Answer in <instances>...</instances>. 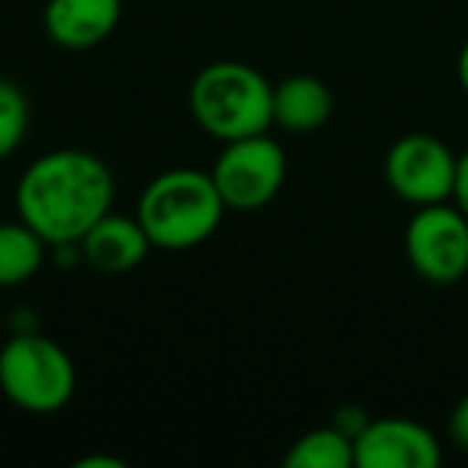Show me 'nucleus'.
<instances>
[{"label":"nucleus","mask_w":468,"mask_h":468,"mask_svg":"<svg viewBox=\"0 0 468 468\" xmlns=\"http://www.w3.org/2000/svg\"><path fill=\"white\" fill-rule=\"evenodd\" d=\"M116 183L97 154L58 148L36 157L16 183V212L48 248L80 244L112 208Z\"/></svg>","instance_id":"obj_1"},{"label":"nucleus","mask_w":468,"mask_h":468,"mask_svg":"<svg viewBox=\"0 0 468 468\" xmlns=\"http://www.w3.org/2000/svg\"><path fill=\"white\" fill-rule=\"evenodd\" d=\"M228 206L212 174L176 167L154 176L138 196L135 218L142 221L151 248L193 250L218 231Z\"/></svg>","instance_id":"obj_2"},{"label":"nucleus","mask_w":468,"mask_h":468,"mask_svg":"<svg viewBox=\"0 0 468 468\" xmlns=\"http://www.w3.org/2000/svg\"><path fill=\"white\" fill-rule=\"evenodd\" d=\"M189 112L221 144L261 135L273 125V84L244 61H212L189 84Z\"/></svg>","instance_id":"obj_3"},{"label":"nucleus","mask_w":468,"mask_h":468,"mask_svg":"<svg viewBox=\"0 0 468 468\" xmlns=\"http://www.w3.org/2000/svg\"><path fill=\"white\" fill-rule=\"evenodd\" d=\"M78 372L65 346L39 331L14 334L0 346V391L29 414H55L74 398Z\"/></svg>","instance_id":"obj_4"},{"label":"nucleus","mask_w":468,"mask_h":468,"mask_svg":"<svg viewBox=\"0 0 468 468\" xmlns=\"http://www.w3.org/2000/svg\"><path fill=\"white\" fill-rule=\"evenodd\" d=\"M231 212H257L280 196L286 183V151L267 132L225 142L208 170Z\"/></svg>","instance_id":"obj_5"},{"label":"nucleus","mask_w":468,"mask_h":468,"mask_svg":"<svg viewBox=\"0 0 468 468\" xmlns=\"http://www.w3.org/2000/svg\"><path fill=\"white\" fill-rule=\"evenodd\" d=\"M404 250L414 273L427 282H459L468 273V215L455 202L420 206L408 221Z\"/></svg>","instance_id":"obj_6"},{"label":"nucleus","mask_w":468,"mask_h":468,"mask_svg":"<svg viewBox=\"0 0 468 468\" xmlns=\"http://www.w3.org/2000/svg\"><path fill=\"white\" fill-rule=\"evenodd\" d=\"M455 167H459V157L446 142L427 132H410L391 144L385 157V180L391 193L420 208L452 199Z\"/></svg>","instance_id":"obj_7"},{"label":"nucleus","mask_w":468,"mask_h":468,"mask_svg":"<svg viewBox=\"0 0 468 468\" xmlns=\"http://www.w3.org/2000/svg\"><path fill=\"white\" fill-rule=\"evenodd\" d=\"M353 452L359 468H436L442 459L440 440L408 417L369 420L353 440Z\"/></svg>","instance_id":"obj_8"},{"label":"nucleus","mask_w":468,"mask_h":468,"mask_svg":"<svg viewBox=\"0 0 468 468\" xmlns=\"http://www.w3.org/2000/svg\"><path fill=\"white\" fill-rule=\"evenodd\" d=\"M122 20V0H48L46 33L55 46L84 52L116 33Z\"/></svg>","instance_id":"obj_9"},{"label":"nucleus","mask_w":468,"mask_h":468,"mask_svg":"<svg viewBox=\"0 0 468 468\" xmlns=\"http://www.w3.org/2000/svg\"><path fill=\"white\" fill-rule=\"evenodd\" d=\"M80 257L100 273H129V270L142 267L144 257L151 250L148 234H144L142 221L125 218V215L110 212L80 238L78 244Z\"/></svg>","instance_id":"obj_10"},{"label":"nucleus","mask_w":468,"mask_h":468,"mask_svg":"<svg viewBox=\"0 0 468 468\" xmlns=\"http://www.w3.org/2000/svg\"><path fill=\"white\" fill-rule=\"evenodd\" d=\"M334 112V93L327 84L312 74H292V78L273 84V125L308 135L318 132Z\"/></svg>","instance_id":"obj_11"},{"label":"nucleus","mask_w":468,"mask_h":468,"mask_svg":"<svg viewBox=\"0 0 468 468\" xmlns=\"http://www.w3.org/2000/svg\"><path fill=\"white\" fill-rule=\"evenodd\" d=\"M52 250L27 221H0V289L33 280Z\"/></svg>","instance_id":"obj_12"},{"label":"nucleus","mask_w":468,"mask_h":468,"mask_svg":"<svg viewBox=\"0 0 468 468\" xmlns=\"http://www.w3.org/2000/svg\"><path fill=\"white\" fill-rule=\"evenodd\" d=\"M282 462H286L289 468H350V465H356L353 436H346L337 423L308 430L305 436H299V440L289 446Z\"/></svg>","instance_id":"obj_13"},{"label":"nucleus","mask_w":468,"mask_h":468,"mask_svg":"<svg viewBox=\"0 0 468 468\" xmlns=\"http://www.w3.org/2000/svg\"><path fill=\"white\" fill-rule=\"evenodd\" d=\"M29 129V100L14 80L0 78V161L10 157Z\"/></svg>","instance_id":"obj_14"},{"label":"nucleus","mask_w":468,"mask_h":468,"mask_svg":"<svg viewBox=\"0 0 468 468\" xmlns=\"http://www.w3.org/2000/svg\"><path fill=\"white\" fill-rule=\"evenodd\" d=\"M449 433H452L455 446L468 452V391L462 395V401L452 408V417H449Z\"/></svg>","instance_id":"obj_15"},{"label":"nucleus","mask_w":468,"mask_h":468,"mask_svg":"<svg viewBox=\"0 0 468 468\" xmlns=\"http://www.w3.org/2000/svg\"><path fill=\"white\" fill-rule=\"evenodd\" d=\"M452 202L468 215V148L459 154V167H455V189H452Z\"/></svg>","instance_id":"obj_16"},{"label":"nucleus","mask_w":468,"mask_h":468,"mask_svg":"<svg viewBox=\"0 0 468 468\" xmlns=\"http://www.w3.org/2000/svg\"><path fill=\"white\" fill-rule=\"evenodd\" d=\"M455 71H459V84H462V90L468 93V42L462 46V52H459V65H455Z\"/></svg>","instance_id":"obj_17"},{"label":"nucleus","mask_w":468,"mask_h":468,"mask_svg":"<svg viewBox=\"0 0 468 468\" xmlns=\"http://www.w3.org/2000/svg\"><path fill=\"white\" fill-rule=\"evenodd\" d=\"M78 465H80V468H97V465L122 468V462H119V459H106V455H93V459H80Z\"/></svg>","instance_id":"obj_18"},{"label":"nucleus","mask_w":468,"mask_h":468,"mask_svg":"<svg viewBox=\"0 0 468 468\" xmlns=\"http://www.w3.org/2000/svg\"><path fill=\"white\" fill-rule=\"evenodd\" d=\"M0 331H4V305H0Z\"/></svg>","instance_id":"obj_19"}]
</instances>
